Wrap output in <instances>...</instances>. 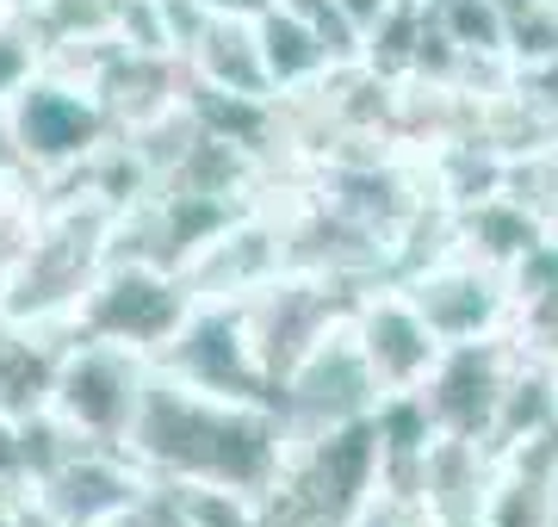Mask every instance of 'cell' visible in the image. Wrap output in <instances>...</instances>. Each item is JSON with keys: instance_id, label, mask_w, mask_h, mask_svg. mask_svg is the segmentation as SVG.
Returning <instances> with one entry per match:
<instances>
[{"instance_id": "6da1fadb", "label": "cell", "mask_w": 558, "mask_h": 527, "mask_svg": "<svg viewBox=\"0 0 558 527\" xmlns=\"http://www.w3.org/2000/svg\"><path fill=\"white\" fill-rule=\"evenodd\" d=\"M131 459L149 478L186 490H236L267 503L286 471V428L274 404H236V397H205L168 372H149L143 409L131 422Z\"/></svg>"}, {"instance_id": "7a4b0ae2", "label": "cell", "mask_w": 558, "mask_h": 527, "mask_svg": "<svg viewBox=\"0 0 558 527\" xmlns=\"http://www.w3.org/2000/svg\"><path fill=\"white\" fill-rule=\"evenodd\" d=\"M112 211L94 199H57L25 223L20 248L0 267V317L20 323H69L87 285L100 280Z\"/></svg>"}, {"instance_id": "3957f363", "label": "cell", "mask_w": 558, "mask_h": 527, "mask_svg": "<svg viewBox=\"0 0 558 527\" xmlns=\"http://www.w3.org/2000/svg\"><path fill=\"white\" fill-rule=\"evenodd\" d=\"M379 485H385V453H379V428L366 416V422L329 428V434L286 446V471H279V490L267 503L311 527H348L379 497Z\"/></svg>"}, {"instance_id": "277c9868", "label": "cell", "mask_w": 558, "mask_h": 527, "mask_svg": "<svg viewBox=\"0 0 558 527\" xmlns=\"http://www.w3.org/2000/svg\"><path fill=\"white\" fill-rule=\"evenodd\" d=\"M193 305H199V292L186 285V273H168V267L149 261H106L100 280L87 285V298L75 305L69 329L81 342L131 347L156 366V354L180 335Z\"/></svg>"}, {"instance_id": "5b68a950", "label": "cell", "mask_w": 558, "mask_h": 527, "mask_svg": "<svg viewBox=\"0 0 558 527\" xmlns=\"http://www.w3.org/2000/svg\"><path fill=\"white\" fill-rule=\"evenodd\" d=\"M156 372L180 385L205 391V397H236V404H274V379L255 354L242 298H199L186 310L180 335L156 354Z\"/></svg>"}, {"instance_id": "8992f818", "label": "cell", "mask_w": 558, "mask_h": 527, "mask_svg": "<svg viewBox=\"0 0 558 527\" xmlns=\"http://www.w3.org/2000/svg\"><path fill=\"white\" fill-rule=\"evenodd\" d=\"M354 298H360V285L311 273V267H286V273H274L267 285H255L242 298V317H248V335H255V354L267 366L274 391L329 329H341L354 317Z\"/></svg>"}, {"instance_id": "52a82bcc", "label": "cell", "mask_w": 558, "mask_h": 527, "mask_svg": "<svg viewBox=\"0 0 558 527\" xmlns=\"http://www.w3.org/2000/svg\"><path fill=\"white\" fill-rule=\"evenodd\" d=\"M7 137L20 149V168L32 174H62V168L87 162L119 124L106 119V106L94 100V87L69 82L57 69H38L32 82L7 100Z\"/></svg>"}, {"instance_id": "ba28073f", "label": "cell", "mask_w": 558, "mask_h": 527, "mask_svg": "<svg viewBox=\"0 0 558 527\" xmlns=\"http://www.w3.org/2000/svg\"><path fill=\"white\" fill-rule=\"evenodd\" d=\"M274 409H279V428H286V446L311 441V434H329V428L366 422V416L379 409V379H373V366L360 354L354 329L348 323L329 329V335L279 379Z\"/></svg>"}, {"instance_id": "9c48e42d", "label": "cell", "mask_w": 558, "mask_h": 527, "mask_svg": "<svg viewBox=\"0 0 558 527\" xmlns=\"http://www.w3.org/2000/svg\"><path fill=\"white\" fill-rule=\"evenodd\" d=\"M156 366L131 354V347H112V342H69L62 354V372H57V409L69 428H81L87 441L100 446H124L131 441V422L143 409V385H149Z\"/></svg>"}, {"instance_id": "30bf717a", "label": "cell", "mask_w": 558, "mask_h": 527, "mask_svg": "<svg viewBox=\"0 0 558 527\" xmlns=\"http://www.w3.org/2000/svg\"><path fill=\"white\" fill-rule=\"evenodd\" d=\"M403 292L410 305L428 317V329L447 342H490V335H509L515 323V292H509V273L502 267H484L459 248H440L422 267L403 273Z\"/></svg>"}, {"instance_id": "8fae6325", "label": "cell", "mask_w": 558, "mask_h": 527, "mask_svg": "<svg viewBox=\"0 0 558 527\" xmlns=\"http://www.w3.org/2000/svg\"><path fill=\"white\" fill-rule=\"evenodd\" d=\"M521 347L509 335H490V342H447L440 347L435 372L422 379V409L435 434H459V441H484L490 446V422H497V404L509 379H515Z\"/></svg>"}, {"instance_id": "7c38bea8", "label": "cell", "mask_w": 558, "mask_h": 527, "mask_svg": "<svg viewBox=\"0 0 558 527\" xmlns=\"http://www.w3.org/2000/svg\"><path fill=\"white\" fill-rule=\"evenodd\" d=\"M149 485V471L131 459V446H81L62 459L44 485L25 490V515L44 527H106L119 508H131Z\"/></svg>"}, {"instance_id": "4fadbf2b", "label": "cell", "mask_w": 558, "mask_h": 527, "mask_svg": "<svg viewBox=\"0 0 558 527\" xmlns=\"http://www.w3.org/2000/svg\"><path fill=\"white\" fill-rule=\"evenodd\" d=\"M348 329H354L360 354H366L373 379H379V397L422 391V379H428V372H435V360H440V335L428 329V317L410 305V292H403L398 280L360 285Z\"/></svg>"}, {"instance_id": "5bb4252c", "label": "cell", "mask_w": 558, "mask_h": 527, "mask_svg": "<svg viewBox=\"0 0 558 527\" xmlns=\"http://www.w3.org/2000/svg\"><path fill=\"white\" fill-rule=\"evenodd\" d=\"M286 273V230H279L274 205H248L199 261L186 267V285L199 298H248L255 285Z\"/></svg>"}, {"instance_id": "9a60e30c", "label": "cell", "mask_w": 558, "mask_h": 527, "mask_svg": "<svg viewBox=\"0 0 558 527\" xmlns=\"http://www.w3.org/2000/svg\"><path fill=\"white\" fill-rule=\"evenodd\" d=\"M69 342H75L69 323H20V317H0V416L7 422H25V416L50 409Z\"/></svg>"}, {"instance_id": "2e32d148", "label": "cell", "mask_w": 558, "mask_h": 527, "mask_svg": "<svg viewBox=\"0 0 558 527\" xmlns=\"http://www.w3.org/2000/svg\"><path fill=\"white\" fill-rule=\"evenodd\" d=\"M502 459L484 441H459V434H435L428 453H422L416 471V503L435 515V522H472L484 515L490 490H497Z\"/></svg>"}, {"instance_id": "e0dca14e", "label": "cell", "mask_w": 558, "mask_h": 527, "mask_svg": "<svg viewBox=\"0 0 558 527\" xmlns=\"http://www.w3.org/2000/svg\"><path fill=\"white\" fill-rule=\"evenodd\" d=\"M180 62H186V82H199V87L248 94V100H279L274 82H267V62H260L255 20H242V13H211Z\"/></svg>"}, {"instance_id": "ac0fdd59", "label": "cell", "mask_w": 558, "mask_h": 527, "mask_svg": "<svg viewBox=\"0 0 558 527\" xmlns=\"http://www.w3.org/2000/svg\"><path fill=\"white\" fill-rule=\"evenodd\" d=\"M255 38H260V62H267V82H274L279 100L311 94V87L329 82V69H341V57L317 38V25H304L286 0L255 13Z\"/></svg>"}, {"instance_id": "d6986e66", "label": "cell", "mask_w": 558, "mask_h": 527, "mask_svg": "<svg viewBox=\"0 0 558 527\" xmlns=\"http://www.w3.org/2000/svg\"><path fill=\"white\" fill-rule=\"evenodd\" d=\"M539 236H546V223H539L509 186H497V193H484V199L453 211V248L472 255V261H484V267H502V273H509Z\"/></svg>"}, {"instance_id": "ffe728a7", "label": "cell", "mask_w": 558, "mask_h": 527, "mask_svg": "<svg viewBox=\"0 0 558 527\" xmlns=\"http://www.w3.org/2000/svg\"><path fill=\"white\" fill-rule=\"evenodd\" d=\"M13 20L32 32L44 62H57L62 50H81V44L112 38V20H119V0H32Z\"/></svg>"}, {"instance_id": "44dd1931", "label": "cell", "mask_w": 558, "mask_h": 527, "mask_svg": "<svg viewBox=\"0 0 558 527\" xmlns=\"http://www.w3.org/2000/svg\"><path fill=\"white\" fill-rule=\"evenodd\" d=\"M20 428V466H25V490L32 485H44L50 471L62 466V459H75L81 446H94L81 428H69L57 416V409H38V416H25V422H13Z\"/></svg>"}, {"instance_id": "7402d4cb", "label": "cell", "mask_w": 558, "mask_h": 527, "mask_svg": "<svg viewBox=\"0 0 558 527\" xmlns=\"http://www.w3.org/2000/svg\"><path fill=\"white\" fill-rule=\"evenodd\" d=\"M38 69H44V57H38V44H32V32L7 13V20H0V112H7V100H13Z\"/></svg>"}, {"instance_id": "603a6c76", "label": "cell", "mask_w": 558, "mask_h": 527, "mask_svg": "<svg viewBox=\"0 0 558 527\" xmlns=\"http://www.w3.org/2000/svg\"><path fill=\"white\" fill-rule=\"evenodd\" d=\"M348 527H435V515H428L416 497H403V490H385V485H379V497L360 508Z\"/></svg>"}, {"instance_id": "cb8c5ba5", "label": "cell", "mask_w": 558, "mask_h": 527, "mask_svg": "<svg viewBox=\"0 0 558 527\" xmlns=\"http://www.w3.org/2000/svg\"><path fill=\"white\" fill-rule=\"evenodd\" d=\"M515 87H521V94H534V100H539V106H546V112L558 119V57L515 69Z\"/></svg>"}, {"instance_id": "d4e9b609", "label": "cell", "mask_w": 558, "mask_h": 527, "mask_svg": "<svg viewBox=\"0 0 558 527\" xmlns=\"http://www.w3.org/2000/svg\"><path fill=\"white\" fill-rule=\"evenodd\" d=\"M0 490L25 497V466H20V428L0 416Z\"/></svg>"}, {"instance_id": "484cf974", "label": "cell", "mask_w": 558, "mask_h": 527, "mask_svg": "<svg viewBox=\"0 0 558 527\" xmlns=\"http://www.w3.org/2000/svg\"><path fill=\"white\" fill-rule=\"evenodd\" d=\"M211 13H242V20H255V13H267L274 0H205Z\"/></svg>"}, {"instance_id": "4316f807", "label": "cell", "mask_w": 558, "mask_h": 527, "mask_svg": "<svg viewBox=\"0 0 558 527\" xmlns=\"http://www.w3.org/2000/svg\"><path fill=\"white\" fill-rule=\"evenodd\" d=\"M13 174H25V168H20V149H13V137H7V119H0V181H13Z\"/></svg>"}, {"instance_id": "83f0119b", "label": "cell", "mask_w": 558, "mask_h": 527, "mask_svg": "<svg viewBox=\"0 0 558 527\" xmlns=\"http://www.w3.org/2000/svg\"><path fill=\"white\" fill-rule=\"evenodd\" d=\"M0 527H25V497L0 490Z\"/></svg>"}, {"instance_id": "f1b7e54d", "label": "cell", "mask_w": 558, "mask_h": 527, "mask_svg": "<svg viewBox=\"0 0 558 527\" xmlns=\"http://www.w3.org/2000/svg\"><path fill=\"white\" fill-rule=\"evenodd\" d=\"M546 527H558V478H553V497H546Z\"/></svg>"}, {"instance_id": "f546056e", "label": "cell", "mask_w": 558, "mask_h": 527, "mask_svg": "<svg viewBox=\"0 0 558 527\" xmlns=\"http://www.w3.org/2000/svg\"><path fill=\"white\" fill-rule=\"evenodd\" d=\"M7 7H13V13H25V7H32V0H7Z\"/></svg>"}, {"instance_id": "4dcf8cb0", "label": "cell", "mask_w": 558, "mask_h": 527, "mask_svg": "<svg viewBox=\"0 0 558 527\" xmlns=\"http://www.w3.org/2000/svg\"><path fill=\"white\" fill-rule=\"evenodd\" d=\"M553 379H558V366H553Z\"/></svg>"}]
</instances>
